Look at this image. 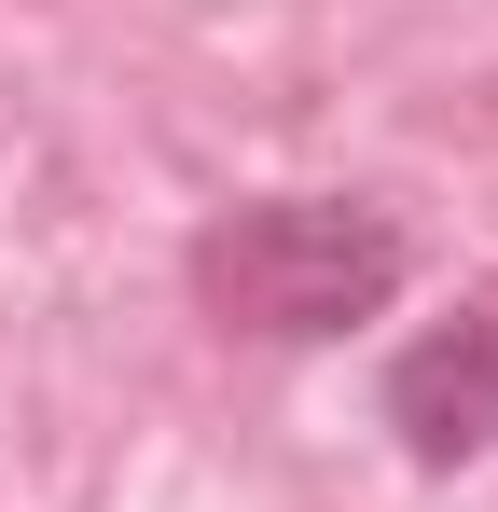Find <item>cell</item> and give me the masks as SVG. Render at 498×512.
Wrapping results in <instances>:
<instances>
[{"label": "cell", "instance_id": "obj_2", "mask_svg": "<svg viewBox=\"0 0 498 512\" xmlns=\"http://www.w3.org/2000/svg\"><path fill=\"white\" fill-rule=\"evenodd\" d=\"M374 416H388V443H402L415 471H471V457H498V277L457 291L443 319H415V333L388 346Z\"/></svg>", "mask_w": 498, "mask_h": 512}, {"label": "cell", "instance_id": "obj_1", "mask_svg": "<svg viewBox=\"0 0 498 512\" xmlns=\"http://www.w3.org/2000/svg\"><path fill=\"white\" fill-rule=\"evenodd\" d=\"M194 319L208 333H249V346H332L360 319H388L415 291V236L402 208L374 194H236L194 222Z\"/></svg>", "mask_w": 498, "mask_h": 512}]
</instances>
